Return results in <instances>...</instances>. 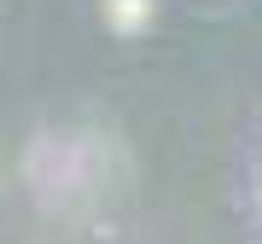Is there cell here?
Instances as JSON below:
<instances>
[{
    "label": "cell",
    "mask_w": 262,
    "mask_h": 244,
    "mask_svg": "<svg viewBox=\"0 0 262 244\" xmlns=\"http://www.w3.org/2000/svg\"><path fill=\"white\" fill-rule=\"evenodd\" d=\"M105 18H111V29H122V35H140L151 23V0H105Z\"/></svg>",
    "instance_id": "obj_1"
}]
</instances>
